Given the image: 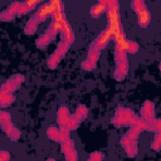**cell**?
Returning a JSON list of instances; mask_svg holds the SVG:
<instances>
[{
    "mask_svg": "<svg viewBox=\"0 0 161 161\" xmlns=\"http://www.w3.org/2000/svg\"><path fill=\"white\" fill-rule=\"evenodd\" d=\"M127 53L125 50H119L116 48L114 52V59H116V70H114V78L117 80H122L128 69V63H127Z\"/></svg>",
    "mask_w": 161,
    "mask_h": 161,
    "instance_id": "1",
    "label": "cell"
},
{
    "mask_svg": "<svg viewBox=\"0 0 161 161\" xmlns=\"http://www.w3.org/2000/svg\"><path fill=\"white\" fill-rule=\"evenodd\" d=\"M133 10H135V13L137 14V20H138L140 26L146 28V26L150 24V21H151V14H150V11L147 10L146 5H145V4H141V5H138L137 8H135Z\"/></svg>",
    "mask_w": 161,
    "mask_h": 161,
    "instance_id": "2",
    "label": "cell"
},
{
    "mask_svg": "<svg viewBox=\"0 0 161 161\" xmlns=\"http://www.w3.org/2000/svg\"><path fill=\"white\" fill-rule=\"evenodd\" d=\"M60 143H62V150L64 152L65 158L67 160H70V161L77 160V152L74 150V142H73V140H70L69 137H67V138H63L60 141Z\"/></svg>",
    "mask_w": 161,
    "mask_h": 161,
    "instance_id": "3",
    "label": "cell"
},
{
    "mask_svg": "<svg viewBox=\"0 0 161 161\" xmlns=\"http://www.w3.org/2000/svg\"><path fill=\"white\" fill-rule=\"evenodd\" d=\"M23 80H24V77H23L21 74H15V75H13L9 80H6V82L3 84L1 89H3L4 92L11 93L13 91H15V89L23 83Z\"/></svg>",
    "mask_w": 161,
    "mask_h": 161,
    "instance_id": "4",
    "label": "cell"
},
{
    "mask_svg": "<svg viewBox=\"0 0 161 161\" xmlns=\"http://www.w3.org/2000/svg\"><path fill=\"white\" fill-rule=\"evenodd\" d=\"M111 38H112V34H111V31H109V29L108 28H106L98 36H97V39L93 42V44L92 45H94L97 49H99V50H102L107 44H108V42L111 40Z\"/></svg>",
    "mask_w": 161,
    "mask_h": 161,
    "instance_id": "5",
    "label": "cell"
},
{
    "mask_svg": "<svg viewBox=\"0 0 161 161\" xmlns=\"http://www.w3.org/2000/svg\"><path fill=\"white\" fill-rule=\"evenodd\" d=\"M19 8H20V3H14V4H11L8 9H5V10L0 14V19H1L3 21H10V20H13V19L18 15Z\"/></svg>",
    "mask_w": 161,
    "mask_h": 161,
    "instance_id": "6",
    "label": "cell"
},
{
    "mask_svg": "<svg viewBox=\"0 0 161 161\" xmlns=\"http://www.w3.org/2000/svg\"><path fill=\"white\" fill-rule=\"evenodd\" d=\"M121 145L125 147L126 152L128 156L133 157L136 153H137V143H136V140H128L127 137H123L121 140Z\"/></svg>",
    "mask_w": 161,
    "mask_h": 161,
    "instance_id": "7",
    "label": "cell"
},
{
    "mask_svg": "<svg viewBox=\"0 0 161 161\" xmlns=\"http://www.w3.org/2000/svg\"><path fill=\"white\" fill-rule=\"evenodd\" d=\"M141 116H142V119L145 121H151L153 119V103L150 102V101H146L142 109H141Z\"/></svg>",
    "mask_w": 161,
    "mask_h": 161,
    "instance_id": "8",
    "label": "cell"
},
{
    "mask_svg": "<svg viewBox=\"0 0 161 161\" xmlns=\"http://www.w3.org/2000/svg\"><path fill=\"white\" fill-rule=\"evenodd\" d=\"M69 117H70V113H69L67 107H60L58 109V122L60 126H65Z\"/></svg>",
    "mask_w": 161,
    "mask_h": 161,
    "instance_id": "9",
    "label": "cell"
},
{
    "mask_svg": "<svg viewBox=\"0 0 161 161\" xmlns=\"http://www.w3.org/2000/svg\"><path fill=\"white\" fill-rule=\"evenodd\" d=\"M103 13H106V5H104V4H101V3L94 4V5L91 8V10H89L91 16H93V18H99Z\"/></svg>",
    "mask_w": 161,
    "mask_h": 161,
    "instance_id": "10",
    "label": "cell"
},
{
    "mask_svg": "<svg viewBox=\"0 0 161 161\" xmlns=\"http://www.w3.org/2000/svg\"><path fill=\"white\" fill-rule=\"evenodd\" d=\"M52 39H54V38H53L48 31H45V33L36 40V47H38V48H45V47L50 43Z\"/></svg>",
    "mask_w": 161,
    "mask_h": 161,
    "instance_id": "11",
    "label": "cell"
},
{
    "mask_svg": "<svg viewBox=\"0 0 161 161\" xmlns=\"http://www.w3.org/2000/svg\"><path fill=\"white\" fill-rule=\"evenodd\" d=\"M47 135H48V137H49L52 141L60 142V141L63 140V137H62V135H60V131L57 130V128H54V127H49L48 131H47Z\"/></svg>",
    "mask_w": 161,
    "mask_h": 161,
    "instance_id": "12",
    "label": "cell"
},
{
    "mask_svg": "<svg viewBox=\"0 0 161 161\" xmlns=\"http://www.w3.org/2000/svg\"><path fill=\"white\" fill-rule=\"evenodd\" d=\"M38 25H39V23H38L34 18L30 19V20L26 23V25H25V34H28V35L34 34V33L36 31V29H38Z\"/></svg>",
    "mask_w": 161,
    "mask_h": 161,
    "instance_id": "13",
    "label": "cell"
},
{
    "mask_svg": "<svg viewBox=\"0 0 161 161\" xmlns=\"http://www.w3.org/2000/svg\"><path fill=\"white\" fill-rule=\"evenodd\" d=\"M87 114H88V109H87V107L86 106H78V108H77V111H75V113H74V117L78 119V121H83L86 117H87Z\"/></svg>",
    "mask_w": 161,
    "mask_h": 161,
    "instance_id": "14",
    "label": "cell"
},
{
    "mask_svg": "<svg viewBox=\"0 0 161 161\" xmlns=\"http://www.w3.org/2000/svg\"><path fill=\"white\" fill-rule=\"evenodd\" d=\"M96 64H97V60H94V59L91 58V57H87L86 60L82 63V68L86 69V70H92V69L96 67Z\"/></svg>",
    "mask_w": 161,
    "mask_h": 161,
    "instance_id": "15",
    "label": "cell"
},
{
    "mask_svg": "<svg viewBox=\"0 0 161 161\" xmlns=\"http://www.w3.org/2000/svg\"><path fill=\"white\" fill-rule=\"evenodd\" d=\"M13 101H14L13 94L6 92V93H4V96H3L1 99H0V107H8Z\"/></svg>",
    "mask_w": 161,
    "mask_h": 161,
    "instance_id": "16",
    "label": "cell"
},
{
    "mask_svg": "<svg viewBox=\"0 0 161 161\" xmlns=\"http://www.w3.org/2000/svg\"><path fill=\"white\" fill-rule=\"evenodd\" d=\"M79 123H80V121H78L74 116H70V117H69V119H68V122H67V125H65V127H67L69 131H73V130L78 128Z\"/></svg>",
    "mask_w": 161,
    "mask_h": 161,
    "instance_id": "17",
    "label": "cell"
},
{
    "mask_svg": "<svg viewBox=\"0 0 161 161\" xmlns=\"http://www.w3.org/2000/svg\"><path fill=\"white\" fill-rule=\"evenodd\" d=\"M151 147H152L155 151H158V150H160V147H161V136H160V131L156 132V136H155V140H153Z\"/></svg>",
    "mask_w": 161,
    "mask_h": 161,
    "instance_id": "18",
    "label": "cell"
},
{
    "mask_svg": "<svg viewBox=\"0 0 161 161\" xmlns=\"http://www.w3.org/2000/svg\"><path fill=\"white\" fill-rule=\"evenodd\" d=\"M138 50V44L136 42H132V40H128V45H127V50L126 53H136Z\"/></svg>",
    "mask_w": 161,
    "mask_h": 161,
    "instance_id": "19",
    "label": "cell"
},
{
    "mask_svg": "<svg viewBox=\"0 0 161 161\" xmlns=\"http://www.w3.org/2000/svg\"><path fill=\"white\" fill-rule=\"evenodd\" d=\"M6 136H8L10 140H13V141H16V140L20 137V131H19V130H16V128L14 127V128H13V130H11V131H10V132L6 135Z\"/></svg>",
    "mask_w": 161,
    "mask_h": 161,
    "instance_id": "20",
    "label": "cell"
},
{
    "mask_svg": "<svg viewBox=\"0 0 161 161\" xmlns=\"http://www.w3.org/2000/svg\"><path fill=\"white\" fill-rule=\"evenodd\" d=\"M102 158H103V155L101 152H93L89 156V160H102Z\"/></svg>",
    "mask_w": 161,
    "mask_h": 161,
    "instance_id": "21",
    "label": "cell"
},
{
    "mask_svg": "<svg viewBox=\"0 0 161 161\" xmlns=\"http://www.w3.org/2000/svg\"><path fill=\"white\" fill-rule=\"evenodd\" d=\"M10 158V153H8L6 151H0V161H5Z\"/></svg>",
    "mask_w": 161,
    "mask_h": 161,
    "instance_id": "22",
    "label": "cell"
},
{
    "mask_svg": "<svg viewBox=\"0 0 161 161\" xmlns=\"http://www.w3.org/2000/svg\"><path fill=\"white\" fill-rule=\"evenodd\" d=\"M98 3H101V4H107V0H98Z\"/></svg>",
    "mask_w": 161,
    "mask_h": 161,
    "instance_id": "23",
    "label": "cell"
},
{
    "mask_svg": "<svg viewBox=\"0 0 161 161\" xmlns=\"http://www.w3.org/2000/svg\"><path fill=\"white\" fill-rule=\"evenodd\" d=\"M1 113H3V111H0V116H1Z\"/></svg>",
    "mask_w": 161,
    "mask_h": 161,
    "instance_id": "24",
    "label": "cell"
}]
</instances>
